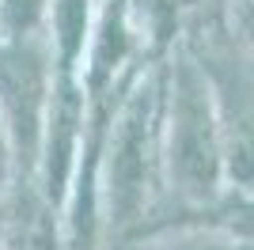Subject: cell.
Returning <instances> with one entry per match:
<instances>
[{"label":"cell","mask_w":254,"mask_h":250,"mask_svg":"<svg viewBox=\"0 0 254 250\" xmlns=\"http://www.w3.org/2000/svg\"><path fill=\"white\" fill-rule=\"evenodd\" d=\"M167 167L179 193L205 201L220 186V125L205 72L193 61H179L167 106Z\"/></svg>","instance_id":"obj_1"},{"label":"cell","mask_w":254,"mask_h":250,"mask_svg":"<svg viewBox=\"0 0 254 250\" xmlns=\"http://www.w3.org/2000/svg\"><path fill=\"white\" fill-rule=\"evenodd\" d=\"M50 99V64L42 42L31 34L4 38L0 42V118L11 148L27 163H34L42 152Z\"/></svg>","instance_id":"obj_2"},{"label":"cell","mask_w":254,"mask_h":250,"mask_svg":"<svg viewBox=\"0 0 254 250\" xmlns=\"http://www.w3.org/2000/svg\"><path fill=\"white\" fill-rule=\"evenodd\" d=\"M163 250H254V243H235L224 235H182V239L167 243Z\"/></svg>","instance_id":"obj_6"},{"label":"cell","mask_w":254,"mask_h":250,"mask_svg":"<svg viewBox=\"0 0 254 250\" xmlns=\"http://www.w3.org/2000/svg\"><path fill=\"white\" fill-rule=\"evenodd\" d=\"M8 148H11V140H8V129H4V118H0V186H4V178H8V163H11Z\"/></svg>","instance_id":"obj_7"},{"label":"cell","mask_w":254,"mask_h":250,"mask_svg":"<svg viewBox=\"0 0 254 250\" xmlns=\"http://www.w3.org/2000/svg\"><path fill=\"white\" fill-rule=\"evenodd\" d=\"M8 250H57L50 239V228H46L42 212H34V216H27L15 228V235H11V247Z\"/></svg>","instance_id":"obj_5"},{"label":"cell","mask_w":254,"mask_h":250,"mask_svg":"<svg viewBox=\"0 0 254 250\" xmlns=\"http://www.w3.org/2000/svg\"><path fill=\"white\" fill-rule=\"evenodd\" d=\"M46 0H4L0 4V31L4 38H23L31 34V27L38 23Z\"/></svg>","instance_id":"obj_4"},{"label":"cell","mask_w":254,"mask_h":250,"mask_svg":"<svg viewBox=\"0 0 254 250\" xmlns=\"http://www.w3.org/2000/svg\"><path fill=\"white\" fill-rule=\"evenodd\" d=\"M159 118L156 87L144 83L133 91L122 118L114 125L110 140V159H106V201H110V220L129 224L140 216L144 189H148V167H152V125Z\"/></svg>","instance_id":"obj_3"},{"label":"cell","mask_w":254,"mask_h":250,"mask_svg":"<svg viewBox=\"0 0 254 250\" xmlns=\"http://www.w3.org/2000/svg\"><path fill=\"white\" fill-rule=\"evenodd\" d=\"M251 228H254V224H251Z\"/></svg>","instance_id":"obj_8"}]
</instances>
